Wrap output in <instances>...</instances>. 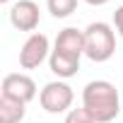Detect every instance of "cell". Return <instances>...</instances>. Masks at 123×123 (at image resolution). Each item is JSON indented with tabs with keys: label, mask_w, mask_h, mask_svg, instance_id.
Wrapping results in <instances>:
<instances>
[{
	"label": "cell",
	"mask_w": 123,
	"mask_h": 123,
	"mask_svg": "<svg viewBox=\"0 0 123 123\" xmlns=\"http://www.w3.org/2000/svg\"><path fill=\"white\" fill-rule=\"evenodd\" d=\"M82 106L92 113L97 123H111L121 113L118 89L109 80H92L82 89Z\"/></svg>",
	"instance_id": "obj_1"
},
{
	"label": "cell",
	"mask_w": 123,
	"mask_h": 123,
	"mask_svg": "<svg viewBox=\"0 0 123 123\" xmlns=\"http://www.w3.org/2000/svg\"><path fill=\"white\" fill-rule=\"evenodd\" d=\"M116 53V29L109 22H92L85 29V55L94 63H106Z\"/></svg>",
	"instance_id": "obj_2"
},
{
	"label": "cell",
	"mask_w": 123,
	"mask_h": 123,
	"mask_svg": "<svg viewBox=\"0 0 123 123\" xmlns=\"http://www.w3.org/2000/svg\"><path fill=\"white\" fill-rule=\"evenodd\" d=\"M75 101V92L65 80H53L46 82L39 92V104L46 113H68Z\"/></svg>",
	"instance_id": "obj_3"
},
{
	"label": "cell",
	"mask_w": 123,
	"mask_h": 123,
	"mask_svg": "<svg viewBox=\"0 0 123 123\" xmlns=\"http://www.w3.org/2000/svg\"><path fill=\"white\" fill-rule=\"evenodd\" d=\"M51 58V43H48V36L41 34V31H34L27 36V41L22 43L19 48V65L24 70H34L39 68L43 60Z\"/></svg>",
	"instance_id": "obj_4"
},
{
	"label": "cell",
	"mask_w": 123,
	"mask_h": 123,
	"mask_svg": "<svg viewBox=\"0 0 123 123\" xmlns=\"http://www.w3.org/2000/svg\"><path fill=\"white\" fill-rule=\"evenodd\" d=\"M0 94L7 99H15V101H22V104H29L36 97V82L24 73H10L3 77Z\"/></svg>",
	"instance_id": "obj_5"
},
{
	"label": "cell",
	"mask_w": 123,
	"mask_h": 123,
	"mask_svg": "<svg viewBox=\"0 0 123 123\" xmlns=\"http://www.w3.org/2000/svg\"><path fill=\"white\" fill-rule=\"evenodd\" d=\"M41 22V10L34 0H17L10 7V24L19 31H31L39 27Z\"/></svg>",
	"instance_id": "obj_6"
},
{
	"label": "cell",
	"mask_w": 123,
	"mask_h": 123,
	"mask_svg": "<svg viewBox=\"0 0 123 123\" xmlns=\"http://www.w3.org/2000/svg\"><path fill=\"white\" fill-rule=\"evenodd\" d=\"M53 51L65 53V55H73V58H82L85 55V29H77V27L60 29L58 36H55Z\"/></svg>",
	"instance_id": "obj_7"
},
{
	"label": "cell",
	"mask_w": 123,
	"mask_h": 123,
	"mask_svg": "<svg viewBox=\"0 0 123 123\" xmlns=\"http://www.w3.org/2000/svg\"><path fill=\"white\" fill-rule=\"evenodd\" d=\"M48 68H51V73H53L58 80H68V77H75V75H77V70H80V58L58 53V51H51Z\"/></svg>",
	"instance_id": "obj_8"
},
{
	"label": "cell",
	"mask_w": 123,
	"mask_h": 123,
	"mask_svg": "<svg viewBox=\"0 0 123 123\" xmlns=\"http://www.w3.org/2000/svg\"><path fill=\"white\" fill-rule=\"evenodd\" d=\"M24 116H27V104L0 94V121L3 123H22Z\"/></svg>",
	"instance_id": "obj_9"
},
{
	"label": "cell",
	"mask_w": 123,
	"mask_h": 123,
	"mask_svg": "<svg viewBox=\"0 0 123 123\" xmlns=\"http://www.w3.org/2000/svg\"><path fill=\"white\" fill-rule=\"evenodd\" d=\"M46 7L55 19H65L77 10V0H46Z\"/></svg>",
	"instance_id": "obj_10"
},
{
	"label": "cell",
	"mask_w": 123,
	"mask_h": 123,
	"mask_svg": "<svg viewBox=\"0 0 123 123\" xmlns=\"http://www.w3.org/2000/svg\"><path fill=\"white\" fill-rule=\"evenodd\" d=\"M63 123H97V121L92 118V113L85 106H80V109H70L65 113V121Z\"/></svg>",
	"instance_id": "obj_11"
},
{
	"label": "cell",
	"mask_w": 123,
	"mask_h": 123,
	"mask_svg": "<svg viewBox=\"0 0 123 123\" xmlns=\"http://www.w3.org/2000/svg\"><path fill=\"white\" fill-rule=\"evenodd\" d=\"M113 29H116V34L123 39V5H118L116 12H113Z\"/></svg>",
	"instance_id": "obj_12"
},
{
	"label": "cell",
	"mask_w": 123,
	"mask_h": 123,
	"mask_svg": "<svg viewBox=\"0 0 123 123\" xmlns=\"http://www.w3.org/2000/svg\"><path fill=\"white\" fill-rule=\"evenodd\" d=\"M87 5H92V7H101V5H106V3H111V0H85Z\"/></svg>",
	"instance_id": "obj_13"
},
{
	"label": "cell",
	"mask_w": 123,
	"mask_h": 123,
	"mask_svg": "<svg viewBox=\"0 0 123 123\" xmlns=\"http://www.w3.org/2000/svg\"><path fill=\"white\" fill-rule=\"evenodd\" d=\"M0 3H10V0H0Z\"/></svg>",
	"instance_id": "obj_14"
}]
</instances>
